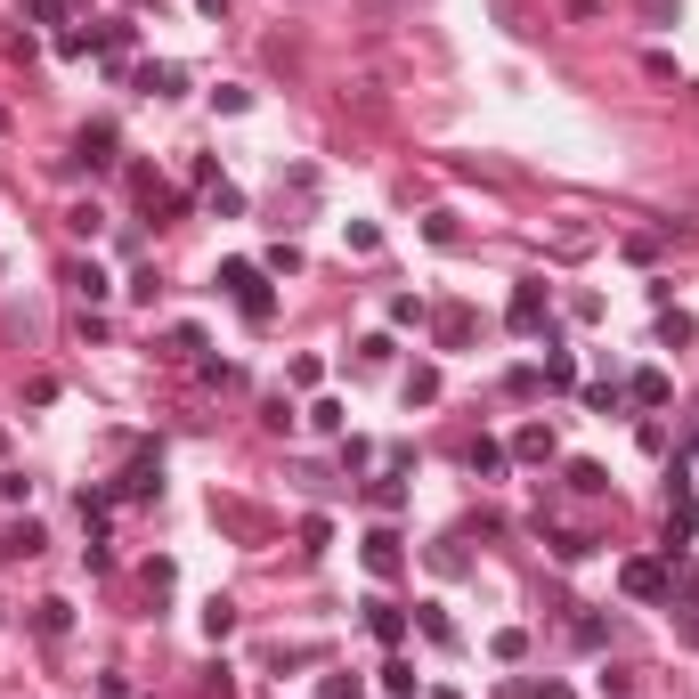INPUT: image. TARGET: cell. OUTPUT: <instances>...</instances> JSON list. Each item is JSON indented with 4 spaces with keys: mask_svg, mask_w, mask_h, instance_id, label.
I'll use <instances>...</instances> for the list:
<instances>
[{
    "mask_svg": "<svg viewBox=\"0 0 699 699\" xmlns=\"http://www.w3.org/2000/svg\"><path fill=\"white\" fill-rule=\"evenodd\" d=\"M236 309H244V326H269L277 317V293H269V277H261V261H220V277H212Z\"/></svg>",
    "mask_w": 699,
    "mask_h": 699,
    "instance_id": "cell-1",
    "label": "cell"
},
{
    "mask_svg": "<svg viewBox=\"0 0 699 699\" xmlns=\"http://www.w3.org/2000/svg\"><path fill=\"white\" fill-rule=\"evenodd\" d=\"M545 317H553L545 285H537V277H529V285H513V309H504V326H513V334H545Z\"/></svg>",
    "mask_w": 699,
    "mask_h": 699,
    "instance_id": "cell-2",
    "label": "cell"
},
{
    "mask_svg": "<svg viewBox=\"0 0 699 699\" xmlns=\"http://www.w3.org/2000/svg\"><path fill=\"white\" fill-rule=\"evenodd\" d=\"M618 586H626L634 602H675V594H667V561H626Z\"/></svg>",
    "mask_w": 699,
    "mask_h": 699,
    "instance_id": "cell-3",
    "label": "cell"
},
{
    "mask_svg": "<svg viewBox=\"0 0 699 699\" xmlns=\"http://www.w3.org/2000/svg\"><path fill=\"white\" fill-rule=\"evenodd\" d=\"M358 553H366L374 578H399V561H407V553H399V529H366V545H358Z\"/></svg>",
    "mask_w": 699,
    "mask_h": 699,
    "instance_id": "cell-4",
    "label": "cell"
},
{
    "mask_svg": "<svg viewBox=\"0 0 699 699\" xmlns=\"http://www.w3.org/2000/svg\"><path fill=\"white\" fill-rule=\"evenodd\" d=\"M131 82H139L147 98H179V90H187V74H179V66H155V57H147V66H139Z\"/></svg>",
    "mask_w": 699,
    "mask_h": 699,
    "instance_id": "cell-5",
    "label": "cell"
},
{
    "mask_svg": "<svg viewBox=\"0 0 699 699\" xmlns=\"http://www.w3.org/2000/svg\"><path fill=\"white\" fill-rule=\"evenodd\" d=\"M626 399H634V407H667V399H675V383H667L659 366H643V374L626 383Z\"/></svg>",
    "mask_w": 699,
    "mask_h": 699,
    "instance_id": "cell-6",
    "label": "cell"
},
{
    "mask_svg": "<svg viewBox=\"0 0 699 699\" xmlns=\"http://www.w3.org/2000/svg\"><path fill=\"white\" fill-rule=\"evenodd\" d=\"M196 179H204V204H212V212H220V220H236V212H244V196H236V187H228V179H220V171H212V163H204V171H196Z\"/></svg>",
    "mask_w": 699,
    "mask_h": 699,
    "instance_id": "cell-7",
    "label": "cell"
},
{
    "mask_svg": "<svg viewBox=\"0 0 699 699\" xmlns=\"http://www.w3.org/2000/svg\"><path fill=\"white\" fill-rule=\"evenodd\" d=\"M74 155H82L90 171H106V163H114V122H90V131H82V147H74Z\"/></svg>",
    "mask_w": 699,
    "mask_h": 699,
    "instance_id": "cell-8",
    "label": "cell"
},
{
    "mask_svg": "<svg viewBox=\"0 0 699 699\" xmlns=\"http://www.w3.org/2000/svg\"><path fill=\"white\" fill-rule=\"evenodd\" d=\"M155 488H163V456L147 448V456H139L131 472H122V496H155Z\"/></svg>",
    "mask_w": 699,
    "mask_h": 699,
    "instance_id": "cell-9",
    "label": "cell"
},
{
    "mask_svg": "<svg viewBox=\"0 0 699 699\" xmlns=\"http://www.w3.org/2000/svg\"><path fill=\"white\" fill-rule=\"evenodd\" d=\"M66 285H74L82 301H106V293H114V277H106L98 261H74V269H66Z\"/></svg>",
    "mask_w": 699,
    "mask_h": 699,
    "instance_id": "cell-10",
    "label": "cell"
},
{
    "mask_svg": "<svg viewBox=\"0 0 699 699\" xmlns=\"http://www.w3.org/2000/svg\"><path fill=\"white\" fill-rule=\"evenodd\" d=\"M366 626L383 634V643H399V634H407V610H399V602H366Z\"/></svg>",
    "mask_w": 699,
    "mask_h": 699,
    "instance_id": "cell-11",
    "label": "cell"
},
{
    "mask_svg": "<svg viewBox=\"0 0 699 699\" xmlns=\"http://www.w3.org/2000/svg\"><path fill=\"white\" fill-rule=\"evenodd\" d=\"M561 480H569V488H578V496H602V488H610V472H602L594 456H578V464H569Z\"/></svg>",
    "mask_w": 699,
    "mask_h": 699,
    "instance_id": "cell-12",
    "label": "cell"
},
{
    "mask_svg": "<svg viewBox=\"0 0 699 699\" xmlns=\"http://www.w3.org/2000/svg\"><path fill=\"white\" fill-rule=\"evenodd\" d=\"M513 456H521V464H545V456H553V431H545V423H529V431L513 439Z\"/></svg>",
    "mask_w": 699,
    "mask_h": 699,
    "instance_id": "cell-13",
    "label": "cell"
},
{
    "mask_svg": "<svg viewBox=\"0 0 699 699\" xmlns=\"http://www.w3.org/2000/svg\"><path fill=\"white\" fill-rule=\"evenodd\" d=\"M399 391H407V407H431V399H439V366H415Z\"/></svg>",
    "mask_w": 699,
    "mask_h": 699,
    "instance_id": "cell-14",
    "label": "cell"
},
{
    "mask_svg": "<svg viewBox=\"0 0 699 699\" xmlns=\"http://www.w3.org/2000/svg\"><path fill=\"white\" fill-rule=\"evenodd\" d=\"M439 342L464 350V342H472V309H439Z\"/></svg>",
    "mask_w": 699,
    "mask_h": 699,
    "instance_id": "cell-15",
    "label": "cell"
},
{
    "mask_svg": "<svg viewBox=\"0 0 699 699\" xmlns=\"http://www.w3.org/2000/svg\"><path fill=\"white\" fill-rule=\"evenodd\" d=\"M464 464H472L480 480H496V472H504V448H496V439H472V456H464Z\"/></svg>",
    "mask_w": 699,
    "mask_h": 699,
    "instance_id": "cell-16",
    "label": "cell"
},
{
    "mask_svg": "<svg viewBox=\"0 0 699 699\" xmlns=\"http://www.w3.org/2000/svg\"><path fill=\"white\" fill-rule=\"evenodd\" d=\"M204 634H212V643H228V634H236V602H204Z\"/></svg>",
    "mask_w": 699,
    "mask_h": 699,
    "instance_id": "cell-17",
    "label": "cell"
},
{
    "mask_svg": "<svg viewBox=\"0 0 699 699\" xmlns=\"http://www.w3.org/2000/svg\"><path fill=\"white\" fill-rule=\"evenodd\" d=\"M415 626L431 634V643H456V626H448V610H439V602H423V610H415Z\"/></svg>",
    "mask_w": 699,
    "mask_h": 699,
    "instance_id": "cell-18",
    "label": "cell"
},
{
    "mask_svg": "<svg viewBox=\"0 0 699 699\" xmlns=\"http://www.w3.org/2000/svg\"><path fill=\"white\" fill-rule=\"evenodd\" d=\"M33 626H41V634H66L74 610H66V602H33Z\"/></svg>",
    "mask_w": 699,
    "mask_h": 699,
    "instance_id": "cell-19",
    "label": "cell"
},
{
    "mask_svg": "<svg viewBox=\"0 0 699 699\" xmlns=\"http://www.w3.org/2000/svg\"><path fill=\"white\" fill-rule=\"evenodd\" d=\"M131 41H139V25H122V17H114V25H98V49H114V57L131 49Z\"/></svg>",
    "mask_w": 699,
    "mask_h": 699,
    "instance_id": "cell-20",
    "label": "cell"
},
{
    "mask_svg": "<svg viewBox=\"0 0 699 699\" xmlns=\"http://www.w3.org/2000/svg\"><path fill=\"white\" fill-rule=\"evenodd\" d=\"M212 106H220V114H244V106H252V90H236V82H220V90H212Z\"/></svg>",
    "mask_w": 699,
    "mask_h": 699,
    "instance_id": "cell-21",
    "label": "cell"
},
{
    "mask_svg": "<svg viewBox=\"0 0 699 699\" xmlns=\"http://www.w3.org/2000/svg\"><path fill=\"white\" fill-rule=\"evenodd\" d=\"M74 9H82V0H33V17H41V25H57V17H74Z\"/></svg>",
    "mask_w": 699,
    "mask_h": 699,
    "instance_id": "cell-22",
    "label": "cell"
},
{
    "mask_svg": "<svg viewBox=\"0 0 699 699\" xmlns=\"http://www.w3.org/2000/svg\"><path fill=\"white\" fill-rule=\"evenodd\" d=\"M98 699H131V683H122V675H98Z\"/></svg>",
    "mask_w": 699,
    "mask_h": 699,
    "instance_id": "cell-23",
    "label": "cell"
},
{
    "mask_svg": "<svg viewBox=\"0 0 699 699\" xmlns=\"http://www.w3.org/2000/svg\"><path fill=\"white\" fill-rule=\"evenodd\" d=\"M675 634H683V643H691V651H699V602H691V610H683V626H675Z\"/></svg>",
    "mask_w": 699,
    "mask_h": 699,
    "instance_id": "cell-24",
    "label": "cell"
},
{
    "mask_svg": "<svg viewBox=\"0 0 699 699\" xmlns=\"http://www.w3.org/2000/svg\"><path fill=\"white\" fill-rule=\"evenodd\" d=\"M643 17H651V25H667V17H675V0H643Z\"/></svg>",
    "mask_w": 699,
    "mask_h": 699,
    "instance_id": "cell-25",
    "label": "cell"
},
{
    "mask_svg": "<svg viewBox=\"0 0 699 699\" xmlns=\"http://www.w3.org/2000/svg\"><path fill=\"white\" fill-rule=\"evenodd\" d=\"M196 9H204V17H220V0H196Z\"/></svg>",
    "mask_w": 699,
    "mask_h": 699,
    "instance_id": "cell-26",
    "label": "cell"
}]
</instances>
